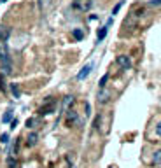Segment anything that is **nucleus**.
Listing matches in <instances>:
<instances>
[{"label": "nucleus", "mask_w": 161, "mask_h": 168, "mask_svg": "<svg viewBox=\"0 0 161 168\" xmlns=\"http://www.w3.org/2000/svg\"><path fill=\"white\" fill-rule=\"evenodd\" d=\"M65 121H67L68 126H74V124L79 121V117H77V114H75L72 109H68V110H65Z\"/></svg>", "instance_id": "f257e3e1"}, {"label": "nucleus", "mask_w": 161, "mask_h": 168, "mask_svg": "<svg viewBox=\"0 0 161 168\" xmlns=\"http://www.w3.org/2000/svg\"><path fill=\"white\" fill-rule=\"evenodd\" d=\"M0 63H2V72H4V74H11V72H12V61H11L9 56L2 58V60H0Z\"/></svg>", "instance_id": "f03ea898"}, {"label": "nucleus", "mask_w": 161, "mask_h": 168, "mask_svg": "<svg viewBox=\"0 0 161 168\" xmlns=\"http://www.w3.org/2000/svg\"><path fill=\"white\" fill-rule=\"evenodd\" d=\"M91 5H93V0H77L75 2V7L79 11H89Z\"/></svg>", "instance_id": "7ed1b4c3"}, {"label": "nucleus", "mask_w": 161, "mask_h": 168, "mask_svg": "<svg viewBox=\"0 0 161 168\" xmlns=\"http://www.w3.org/2000/svg\"><path fill=\"white\" fill-rule=\"evenodd\" d=\"M91 68H93V65H91V63H88V65H84L82 68H81V72L77 74V79L79 81H84L89 74H91Z\"/></svg>", "instance_id": "20e7f679"}, {"label": "nucleus", "mask_w": 161, "mask_h": 168, "mask_svg": "<svg viewBox=\"0 0 161 168\" xmlns=\"http://www.w3.org/2000/svg\"><path fill=\"white\" fill-rule=\"evenodd\" d=\"M118 65H119L121 68H124V70H128V68L131 67V61H130V58H128V56H124V54H121V56H118Z\"/></svg>", "instance_id": "39448f33"}, {"label": "nucleus", "mask_w": 161, "mask_h": 168, "mask_svg": "<svg viewBox=\"0 0 161 168\" xmlns=\"http://www.w3.org/2000/svg\"><path fill=\"white\" fill-rule=\"evenodd\" d=\"M53 107H54V102L51 100H48V105H44V107H40V110H39V114L40 116H46V114H49V112H53Z\"/></svg>", "instance_id": "423d86ee"}, {"label": "nucleus", "mask_w": 161, "mask_h": 168, "mask_svg": "<svg viewBox=\"0 0 161 168\" xmlns=\"http://www.w3.org/2000/svg\"><path fill=\"white\" fill-rule=\"evenodd\" d=\"M9 37H11V28H7V26H0V40H9Z\"/></svg>", "instance_id": "0eeeda50"}, {"label": "nucleus", "mask_w": 161, "mask_h": 168, "mask_svg": "<svg viewBox=\"0 0 161 168\" xmlns=\"http://www.w3.org/2000/svg\"><path fill=\"white\" fill-rule=\"evenodd\" d=\"M109 96H110V93H109L107 89H103V88H102V91L98 93V102H100V103H105V102L109 100Z\"/></svg>", "instance_id": "6e6552de"}, {"label": "nucleus", "mask_w": 161, "mask_h": 168, "mask_svg": "<svg viewBox=\"0 0 161 168\" xmlns=\"http://www.w3.org/2000/svg\"><path fill=\"white\" fill-rule=\"evenodd\" d=\"M37 140H39V135H37V133H30L28 138H26V145H28V147H33V145L37 144Z\"/></svg>", "instance_id": "1a4fd4ad"}, {"label": "nucleus", "mask_w": 161, "mask_h": 168, "mask_svg": "<svg viewBox=\"0 0 161 168\" xmlns=\"http://www.w3.org/2000/svg\"><path fill=\"white\" fill-rule=\"evenodd\" d=\"M5 56H9V53H7V42L0 40V60L5 58Z\"/></svg>", "instance_id": "9d476101"}, {"label": "nucleus", "mask_w": 161, "mask_h": 168, "mask_svg": "<svg viewBox=\"0 0 161 168\" xmlns=\"http://www.w3.org/2000/svg\"><path fill=\"white\" fill-rule=\"evenodd\" d=\"M107 32H109V26H102V28L98 30V35H96V39H98V42H102V40L105 39V35H107Z\"/></svg>", "instance_id": "9b49d317"}, {"label": "nucleus", "mask_w": 161, "mask_h": 168, "mask_svg": "<svg viewBox=\"0 0 161 168\" xmlns=\"http://www.w3.org/2000/svg\"><path fill=\"white\" fill-rule=\"evenodd\" d=\"M14 119V112H12V109H9L4 116H2V123H9V121H12Z\"/></svg>", "instance_id": "f8f14e48"}, {"label": "nucleus", "mask_w": 161, "mask_h": 168, "mask_svg": "<svg viewBox=\"0 0 161 168\" xmlns=\"http://www.w3.org/2000/svg\"><path fill=\"white\" fill-rule=\"evenodd\" d=\"M11 93H12V96H14V98H19V96H21L19 88H18V84H16V82H12V84H11Z\"/></svg>", "instance_id": "ddd939ff"}, {"label": "nucleus", "mask_w": 161, "mask_h": 168, "mask_svg": "<svg viewBox=\"0 0 161 168\" xmlns=\"http://www.w3.org/2000/svg\"><path fill=\"white\" fill-rule=\"evenodd\" d=\"M72 103H74V96H67V98H65V102H63V109H65V110H68Z\"/></svg>", "instance_id": "4468645a"}, {"label": "nucleus", "mask_w": 161, "mask_h": 168, "mask_svg": "<svg viewBox=\"0 0 161 168\" xmlns=\"http://www.w3.org/2000/svg\"><path fill=\"white\" fill-rule=\"evenodd\" d=\"M7 166H9V168H16V166H18V159H16L14 156H9V158H7Z\"/></svg>", "instance_id": "2eb2a0df"}, {"label": "nucleus", "mask_w": 161, "mask_h": 168, "mask_svg": "<svg viewBox=\"0 0 161 168\" xmlns=\"http://www.w3.org/2000/svg\"><path fill=\"white\" fill-rule=\"evenodd\" d=\"M72 35H74L77 40H82V39H84V32H82V30H74Z\"/></svg>", "instance_id": "dca6fc26"}, {"label": "nucleus", "mask_w": 161, "mask_h": 168, "mask_svg": "<svg viewBox=\"0 0 161 168\" xmlns=\"http://www.w3.org/2000/svg\"><path fill=\"white\" fill-rule=\"evenodd\" d=\"M154 163H156V165H161V149L156 151V154H154Z\"/></svg>", "instance_id": "f3484780"}, {"label": "nucleus", "mask_w": 161, "mask_h": 168, "mask_svg": "<svg viewBox=\"0 0 161 168\" xmlns=\"http://www.w3.org/2000/svg\"><path fill=\"white\" fill-rule=\"evenodd\" d=\"M107 81H109V74H105L102 79H100V88H105V84H107Z\"/></svg>", "instance_id": "a211bd4d"}, {"label": "nucleus", "mask_w": 161, "mask_h": 168, "mask_svg": "<svg viewBox=\"0 0 161 168\" xmlns=\"http://www.w3.org/2000/svg\"><path fill=\"white\" fill-rule=\"evenodd\" d=\"M149 5L151 7H161V0H151Z\"/></svg>", "instance_id": "6ab92c4d"}, {"label": "nucleus", "mask_w": 161, "mask_h": 168, "mask_svg": "<svg viewBox=\"0 0 161 168\" xmlns=\"http://www.w3.org/2000/svg\"><path fill=\"white\" fill-rule=\"evenodd\" d=\"M0 142L7 144V142H9V133H2V135H0Z\"/></svg>", "instance_id": "aec40b11"}, {"label": "nucleus", "mask_w": 161, "mask_h": 168, "mask_svg": "<svg viewBox=\"0 0 161 168\" xmlns=\"http://www.w3.org/2000/svg\"><path fill=\"white\" fill-rule=\"evenodd\" d=\"M121 7H123V0H121V2H119V4H118L116 7H114V11H112V14H114V16H116V14L119 12V9H121Z\"/></svg>", "instance_id": "412c9836"}, {"label": "nucleus", "mask_w": 161, "mask_h": 168, "mask_svg": "<svg viewBox=\"0 0 161 168\" xmlns=\"http://www.w3.org/2000/svg\"><path fill=\"white\" fill-rule=\"evenodd\" d=\"M0 89H2V91L5 89V86H4V75L2 74H0Z\"/></svg>", "instance_id": "4be33fe9"}, {"label": "nucleus", "mask_w": 161, "mask_h": 168, "mask_svg": "<svg viewBox=\"0 0 161 168\" xmlns=\"http://www.w3.org/2000/svg\"><path fill=\"white\" fill-rule=\"evenodd\" d=\"M16 126H18V121H16V119H12V121H11V128L14 130V128H16Z\"/></svg>", "instance_id": "5701e85b"}, {"label": "nucleus", "mask_w": 161, "mask_h": 168, "mask_svg": "<svg viewBox=\"0 0 161 168\" xmlns=\"http://www.w3.org/2000/svg\"><path fill=\"white\" fill-rule=\"evenodd\" d=\"M156 133H158V135H159V137H161V123H159V124H158V126H156Z\"/></svg>", "instance_id": "b1692460"}, {"label": "nucleus", "mask_w": 161, "mask_h": 168, "mask_svg": "<svg viewBox=\"0 0 161 168\" xmlns=\"http://www.w3.org/2000/svg\"><path fill=\"white\" fill-rule=\"evenodd\" d=\"M33 123H35L33 119H28V121H26V126H28V128H32V126H33Z\"/></svg>", "instance_id": "393cba45"}, {"label": "nucleus", "mask_w": 161, "mask_h": 168, "mask_svg": "<svg viewBox=\"0 0 161 168\" xmlns=\"http://www.w3.org/2000/svg\"><path fill=\"white\" fill-rule=\"evenodd\" d=\"M4 2H7V0H0V4H4Z\"/></svg>", "instance_id": "a878e982"}, {"label": "nucleus", "mask_w": 161, "mask_h": 168, "mask_svg": "<svg viewBox=\"0 0 161 168\" xmlns=\"http://www.w3.org/2000/svg\"><path fill=\"white\" fill-rule=\"evenodd\" d=\"M109 168H114V166H109Z\"/></svg>", "instance_id": "bb28decb"}]
</instances>
